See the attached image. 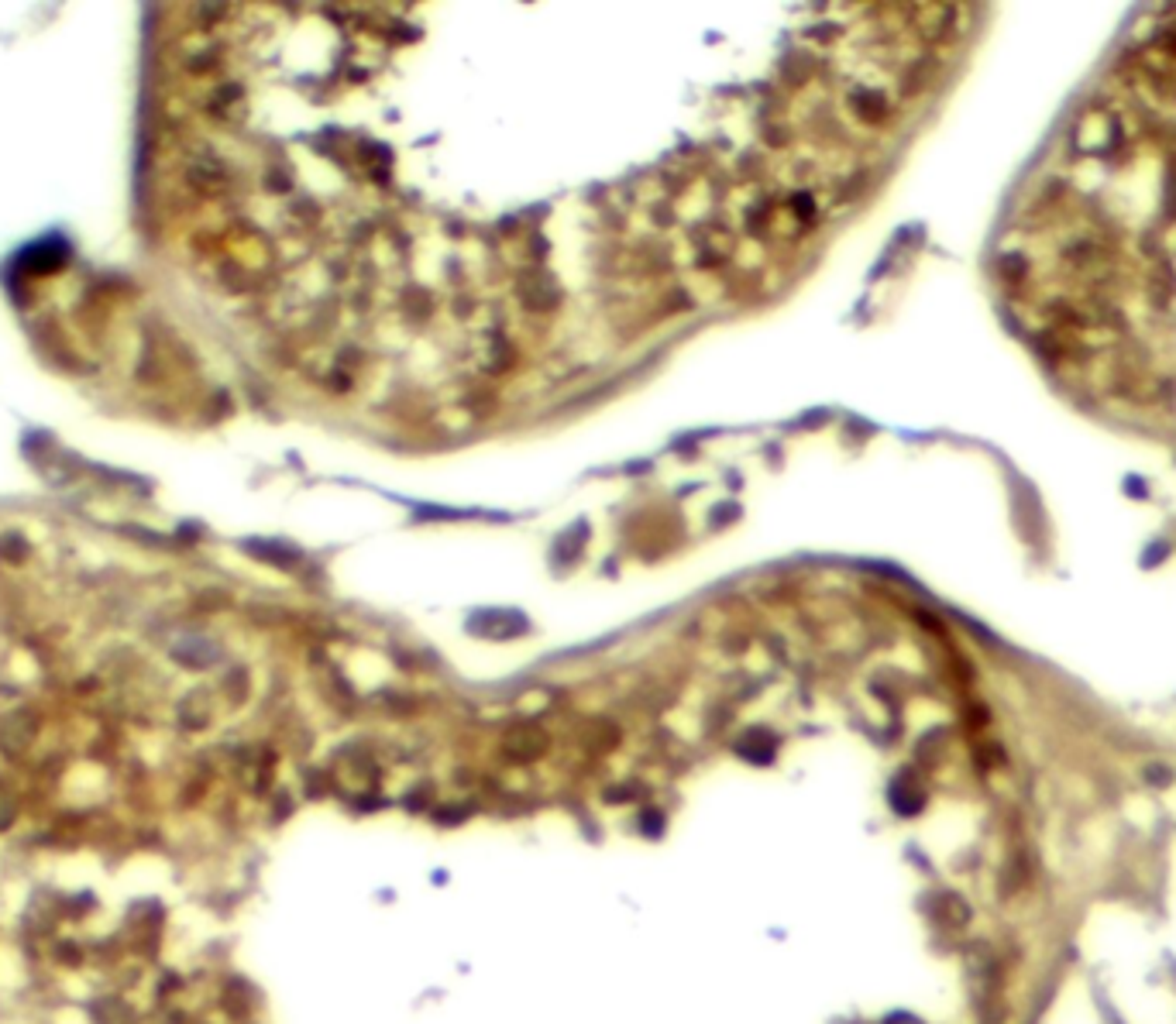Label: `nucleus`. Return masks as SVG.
Masks as SVG:
<instances>
[{"instance_id": "nucleus-2", "label": "nucleus", "mask_w": 1176, "mask_h": 1024, "mask_svg": "<svg viewBox=\"0 0 1176 1024\" xmlns=\"http://www.w3.org/2000/svg\"><path fill=\"white\" fill-rule=\"evenodd\" d=\"M93 1018L97 1024H131V1011H128V1004L124 1000H97L93 1004Z\"/></svg>"}, {"instance_id": "nucleus-3", "label": "nucleus", "mask_w": 1176, "mask_h": 1024, "mask_svg": "<svg viewBox=\"0 0 1176 1024\" xmlns=\"http://www.w3.org/2000/svg\"><path fill=\"white\" fill-rule=\"evenodd\" d=\"M18 819V797L11 795V787L0 781V832H7Z\"/></svg>"}, {"instance_id": "nucleus-1", "label": "nucleus", "mask_w": 1176, "mask_h": 1024, "mask_svg": "<svg viewBox=\"0 0 1176 1024\" xmlns=\"http://www.w3.org/2000/svg\"><path fill=\"white\" fill-rule=\"evenodd\" d=\"M38 733H42V719H38L35 709L18 705V709L4 711L0 715V753L7 759L25 757L28 749L35 746Z\"/></svg>"}]
</instances>
